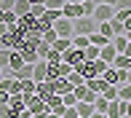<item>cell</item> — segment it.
<instances>
[{
	"mask_svg": "<svg viewBox=\"0 0 131 118\" xmlns=\"http://www.w3.org/2000/svg\"><path fill=\"white\" fill-rule=\"evenodd\" d=\"M104 118H107V115H104Z\"/></svg>",
	"mask_w": 131,
	"mask_h": 118,
	"instance_id": "cell-53",
	"label": "cell"
},
{
	"mask_svg": "<svg viewBox=\"0 0 131 118\" xmlns=\"http://www.w3.org/2000/svg\"><path fill=\"white\" fill-rule=\"evenodd\" d=\"M46 62H48V64H59V62H62V54H59V51H48V56H46Z\"/></svg>",
	"mask_w": 131,
	"mask_h": 118,
	"instance_id": "cell-32",
	"label": "cell"
},
{
	"mask_svg": "<svg viewBox=\"0 0 131 118\" xmlns=\"http://www.w3.org/2000/svg\"><path fill=\"white\" fill-rule=\"evenodd\" d=\"M5 32H8V24H3V22H0V38H3Z\"/></svg>",
	"mask_w": 131,
	"mask_h": 118,
	"instance_id": "cell-43",
	"label": "cell"
},
{
	"mask_svg": "<svg viewBox=\"0 0 131 118\" xmlns=\"http://www.w3.org/2000/svg\"><path fill=\"white\" fill-rule=\"evenodd\" d=\"M53 32H56L59 38H72V35H75L72 19H64V16H62V19H56V22H53Z\"/></svg>",
	"mask_w": 131,
	"mask_h": 118,
	"instance_id": "cell-2",
	"label": "cell"
},
{
	"mask_svg": "<svg viewBox=\"0 0 131 118\" xmlns=\"http://www.w3.org/2000/svg\"><path fill=\"white\" fill-rule=\"evenodd\" d=\"M112 46H115V51H118V54H123V51H126V46H128L126 32H123V35H115V38H112Z\"/></svg>",
	"mask_w": 131,
	"mask_h": 118,
	"instance_id": "cell-20",
	"label": "cell"
},
{
	"mask_svg": "<svg viewBox=\"0 0 131 118\" xmlns=\"http://www.w3.org/2000/svg\"><path fill=\"white\" fill-rule=\"evenodd\" d=\"M115 46H112V40L107 46H102V48H99V59H102V62H107V64H112V59H115Z\"/></svg>",
	"mask_w": 131,
	"mask_h": 118,
	"instance_id": "cell-9",
	"label": "cell"
},
{
	"mask_svg": "<svg viewBox=\"0 0 131 118\" xmlns=\"http://www.w3.org/2000/svg\"><path fill=\"white\" fill-rule=\"evenodd\" d=\"M46 8H48V11H62L64 8V0H46Z\"/></svg>",
	"mask_w": 131,
	"mask_h": 118,
	"instance_id": "cell-28",
	"label": "cell"
},
{
	"mask_svg": "<svg viewBox=\"0 0 131 118\" xmlns=\"http://www.w3.org/2000/svg\"><path fill=\"white\" fill-rule=\"evenodd\" d=\"M83 54H86V59H99V46H88Z\"/></svg>",
	"mask_w": 131,
	"mask_h": 118,
	"instance_id": "cell-35",
	"label": "cell"
},
{
	"mask_svg": "<svg viewBox=\"0 0 131 118\" xmlns=\"http://www.w3.org/2000/svg\"><path fill=\"white\" fill-rule=\"evenodd\" d=\"M99 78H102L107 86H121V78H118V70H115V67H107Z\"/></svg>",
	"mask_w": 131,
	"mask_h": 118,
	"instance_id": "cell-8",
	"label": "cell"
},
{
	"mask_svg": "<svg viewBox=\"0 0 131 118\" xmlns=\"http://www.w3.org/2000/svg\"><path fill=\"white\" fill-rule=\"evenodd\" d=\"M0 118H14V110L8 105H0Z\"/></svg>",
	"mask_w": 131,
	"mask_h": 118,
	"instance_id": "cell-38",
	"label": "cell"
},
{
	"mask_svg": "<svg viewBox=\"0 0 131 118\" xmlns=\"http://www.w3.org/2000/svg\"><path fill=\"white\" fill-rule=\"evenodd\" d=\"M62 118H78V110H75V107H64Z\"/></svg>",
	"mask_w": 131,
	"mask_h": 118,
	"instance_id": "cell-39",
	"label": "cell"
},
{
	"mask_svg": "<svg viewBox=\"0 0 131 118\" xmlns=\"http://www.w3.org/2000/svg\"><path fill=\"white\" fill-rule=\"evenodd\" d=\"M86 88H88V91H94V94H102L104 81H102V78H88V81H86Z\"/></svg>",
	"mask_w": 131,
	"mask_h": 118,
	"instance_id": "cell-17",
	"label": "cell"
},
{
	"mask_svg": "<svg viewBox=\"0 0 131 118\" xmlns=\"http://www.w3.org/2000/svg\"><path fill=\"white\" fill-rule=\"evenodd\" d=\"M21 64H24L21 54H19V51H11V62H8V70H11V73H16V70H19Z\"/></svg>",
	"mask_w": 131,
	"mask_h": 118,
	"instance_id": "cell-18",
	"label": "cell"
},
{
	"mask_svg": "<svg viewBox=\"0 0 131 118\" xmlns=\"http://www.w3.org/2000/svg\"><path fill=\"white\" fill-rule=\"evenodd\" d=\"M29 8H32L29 0H16V3H14V14H16V16H27Z\"/></svg>",
	"mask_w": 131,
	"mask_h": 118,
	"instance_id": "cell-16",
	"label": "cell"
},
{
	"mask_svg": "<svg viewBox=\"0 0 131 118\" xmlns=\"http://www.w3.org/2000/svg\"><path fill=\"white\" fill-rule=\"evenodd\" d=\"M62 16H64V19H80V16H83V3L78 5V3H64V8H62Z\"/></svg>",
	"mask_w": 131,
	"mask_h": 118,
	"instance_id": "cell-6",
	"label": "cell"
},
{
	"mask_svg": "<svg viewBox=\"0 0 131 118\" xmlns=\"http://www.w3.org/2000/svg\"><path fill=\"white\" fill-rule=\"evenodd\" d=\"M56 38H59V35L53 32V27H48V30H46V32H43V40H46V43H48V46H53V40H56Z\"/></svg>",
	"mask_w": 131,
	"mask_h": 118,
	"instance_id": "cell-31",
	"label": "cell"
},
{
	"mask_svg": "<svg viewBox=\"0 0 131 118\" xmlns=\"http://www.w3.org/2000/svg\"><path fill=\"white\" fill-rule=\"evenodd\" d=\"M43 14H46V5H32L29 8V16H35V19H40Z\"/></svg>",
	"mask_w": 131,
	"mask_h": 118,
	"instance_id": "cell-36",
	"label": "cell"
},
{
	"mask_svg": "<svg viewBox=\"0 0 131 118\" xmlns=\"http://www.w3.org/2000/svg\"><path fill=\"white\" fill-rule=\"evenodd\" d=\"M0 78H3V67H0Z\"/></svg>",
	"mask_w": 131,
	"mask_h": 118,
	"instance_id": "cell-50",
	"label": "cell"
},
{
	"mask_svg": "<svg viewBox=\"0 0 131 118\" xmlns=\"http://www.w3.org/2000/svg\"><path fill=\"white\" fill-rule=\"evenodd\" d=\"M107 118H123V110H121V99H112L107 105Z\"/></svg>",
	"mask_w": 131,
	"mask_h": 118,
	"instance_id": "cell-14",
	"label": "cell"
},
{
	"mask_svg": "<svg viewBox=\"0 0 131 118\" xmlns=\"http://www.w3.org/2000/svg\"><path fill=\"white\" fill-rule=\"evenodd\" d=\"M43 118H62V115H56V113H48V115H43Z\"/></svg>",
	"mask_w": 131,
	"mask_h": 118,
	"instance_id": "cell-47",
	"label": "cell"
},
{
	"mask_svg": "<svg viewBox=\"0 0 131 118\" xmlns=\"http://www.w3.org/2000/svg\"><path fill=\"white\" fill-rule=\"evenodd\" d=\"M123 27H126V32H131V16H128L126 22H123Z\"/></svg>",
	"mask_w": 131,
	"mask_h": 118,
	"instance_id": "cell-44",
	"label": "cell"
},
{
	"mask_svg": "<svg viewBox=\"0 0 131 118\" xmlns=\"http://www.w3.org/2000/svg\"><path fill=\"white\" fill-rule=\"evenodd\" d=\"M88 46H91L88 35H72V48H80V51H86Z\"/></svg>",
	"mask_w": 131,
	"mask_h": 118,
	"instance_id": "cell-15",
	"label": "cell"
},
{
	"mask_svg": "<svg viewBox=\"0 0 131 118\" xmlns=\"http://www.w3.org/2000/svg\"><path fill=\"white\" fill-rule=\"evenodd\" d=\"M16 22H19V16H16L14 11H3V24H8V27H14Z\"/></svg>",
	"mask_w": 131,
	"mask_h": 118,
	"instance_id": "cell-24",
	"label": "cell"
},
{
	"mask_svg": "<svg viewBox=\"0 0 131 118\" xmlns=\"http://www.w3.org/2000/svg\"><path fill=\"white\" fill-rule=\"evenodd\" d=\"M64 3H78L80 5V3H86V0H64Z\"/></svg>",
	"mask_w": 131,
	"mask_h": 118,
	"instance_id": "cell-48",
	"label": "cell"
},
{
	"mask_svg": "<svg viewBox=\"0 0 131 118\" xmlns=\"http://www.w3.org/2000/svg\"><path fill=\"white\" fill-rule=\"evenodd\" d=\"M62 62H67L70 67L75 70L80 62H86V54H83L80 48H70V51H64V54H62Z\"/></svg>",
	"mask_w": 131,
	"mask_h": 118,
	"instance_id": "cell-4",
	"label": "cell"
},
{
	"mask_svg": "<svg viewBox=\"0 0 131 118\" xmlns=\"http://www.w3.org/2000/svg\"><path fill=\"white\" fill-rule=\"evenodd\" d=\"M115 11H131V0H115Z\"/></svg>",
	"mask_w": 131,
	"mask_h": 118,
	"instance_id": "cell-37",
	"label": "cell"
},
{
	"mask_svg": "<svg viewBox=\"0 0 131 118\" xmlns=\"http://www.w3.org/2000/svg\"><path fill=\"white\" fill-rule=\"evenodd\" d=\"M123 54H126V56H131V43L126 46V51H123Z\"/></svg>",
	"mask_w": 131,
	"mask_h": 118,
	"instance_id": "cell-46",
	"label": "cell"
},
{
	"mask_svg": "<svg viewBox=\"0 0 131 118\" xmlns=\"http://www.w3.org/2000/svg\"><path fill=\"white\" fill-rule=\"evenodd\" d=\"M62 102H64V107H75V105H78V99H75V94L70 91V94H64V97H62Z\"/></svg>",
	"mask_w": 131,
	"mask_h": 118,
	"instance_id": "cell-33",
	"label": "cell"
},
{
	"mask_svg": "<svg viewBox=\"0 0 131 118\" xmlns=\"http://www.w3.org/2000/svg\"><path fill=\"white\" fill-rule=\"evenodd\" d=\"M51 48H53V51H59V54H64V51L72 48V38H56Z\"/></svg>",
	"mask_w": 131,
	"mask_h": 118,
	"instance_id": "cell-13",
	"label": "cell"
},
{
	"mask_svg": "<svg viewBox=\"0 0 131 118\" xmlns=\"http://www.w3.org/2000/svg\"><path fill=\"white\" fill-rule=\"evenodd\" d=\"M46 75H48V62H46V59H38V62L32 64V81L40 83V81H46Z\"/></svg>",
	"mask_w": 131,
	"mask_h": 118,
	"instance_id": "cell-5",
	"label": "cell"
},
{
	"mask_svg": "<svg viewBox=\"0 0 131 118\" xmlns=\"http://www.w3.org/2000/svg\"><path fill=\"white\" fill-rule=\"evenodd\" d=\"M126 40H128V43H131V32H126Z\"/></svg>",
	"mask_w": 131,
	"mask_h": 118,
	"instance_id": "cell-49",
	"label": "cell"
},
{
	"mask_svg": "<svg viewBox=\"0 0 131 118\" xmlns=\"http://www.w3.org/2000/svg\"><path fill=\"white\" fill-rule=\"evenodd\" d=\"M96 22H94V16H80V19H75L72 22V30H75V35H94L96 32Z\"/></svg>",
	"mask_w": 131,
	"mask_h": 118,
	"instance_id": "cell-1",
	"label": "cell"
},
{
	"mask_svg": "<svg viewBox=\"0 0 131 118\" xmlns=\"http://www.w3.org/2000/svg\"><path fill=\"white\" fill-rule=\"evenodd\" d=\"M19 83H21V94H24V97L35 94V88H38V83H35L32 78H24V81H19Z\"/></svg>",
	"mask_w": 131,
	"mask_h": 118,
	"instance_id": "cell-19",
	"label": "cell"
},
{
	"mask_svg": "<svg viewBox=\"0 0 131 118\" xmlns=\"http://www.w3.org/2000/svg\"><path fill=\"white\" fill-rule=\"evenodd\" d=\"M78 118H80V115H78Z\"/></svg>",
	"mask_w": 131,
	"mask_h": 118,
	"instance_id": "cell-52",
	"label": "cell"
},
{
	"mask_svg": "<svg viewBox=\"0 0 131 118\" xmlns=\"http://www.w3.org/2000/svg\"><path fill=\"white\" fill-rule=\"evenodd\" d=\"M110 67H115V70H128V67H131V56H126V54H115V59H112Z\"/></svg>",
	"mask_w": 131,
	"mask_h": 118,
	"instance_id": "cell-12",
	"label": "cell"
},
{
	"mask_svg": "<svg viewBox=\"0 0 131 118\" xmlns=\"http://www.w3.org/2000/svg\"><path fill=\"white\" fill-rule=\"evenodd\" d=\"M72 83H70L67 78H62V81H53V94H59V97H64V94H70L72 91Z\"/></svg>",
	"mask_w": 131,
	"mask_h": 118,
	"instance_id": "cell-10",
	"label": "cell"
},
{
	"mask_svg": "<svg viewBox=\"0 0 131 118\" xmlns=\"http://www.w3.org/2000/svg\"><path fill=\"white\" fill-rule=\"evenodd\" d=\"M11 102V94L8 91H0V105H8Z\"/></svg>",
	"mask_w": 131,
	"mask_h": 118,
	"instance_id": "cell-40",
	"label": "cell"
},
{
	"mask_svg": "<svg viewBox=\"0 0 131 118\" xmlns=\"http://www.w3.org/2000/svg\"><path fill=\"white\" fill-rule=\"evenodd\" d=\"M88 40H91V46H99V48L110 43V38H104L102 32H94V35H88Z\"/></svg>",
	"mask_w": 131,
	"mask_h": 118,
	"instance_id": "cell-22",
	"label": "cell"
},
{
	"mask_svg": "<svg viewBox=\"0 0 131 118\" xmlns=\"http://www.w3.org/2000/svg\"><path fill=\"white\" fill-rule=\"evenodd\" d=\"M75 110H78L80 118H91L94 113H96V107H94L91 102H78V105H75Z\"/></svg>",
	"mask_w": 131,
	"mask_h": 118,
	"instance_id": "cell-11",
	"label": "cell"
},
{
	"mask_svg": "<svg viewBox=\"0 0 131 118\" xmlns=\"http://www.w3.org/2000/svg\"><path fill=\"white\" fill-rule=\"evenodd\" d=\"M94 22H96V24H102V22H110L112 16H115V8H112V5H99L96 3V8H94Z\"/></svg>",
	"mask_w": 131,
	"mask_h": 118,
	"instance_id": "cell-3",
	"label": "cell"
},
{
	"mask_svg": "<svg viewBox=\"0 0 131 118\" xmlns=\"http://www.w3.org/2000/svg\"><path fill=\"white\" fill-rule=\"evenodd\" d=\"M35 51H38V56H40V59H46V56H48V51H51V46L46 43V40H40V43H38V48H35Z\"/></svg>",
	"mask_w": 131,
	"mask_h": 118,
	"instance_id": "cell-29",
	"label": "cell"
},
{
	"mask_svg": "<svg viewBox=\"0 0 131 118\" xmlns=\"http://www.w3.org/2000/svg\"><path fill=\"white\" fill-rule=\"evenodd\" d=\"M123 83H131V67L126 70V75H123Z\"/></svg>",
	"mask_w": 131,
	"mask_h": 118,
	"instance_id": "cell-42",
	"label": "cell"
},
{
	"mask_svg": "<svg viewBox=\"0 0 131 118\" xmlns=\"http://www.w3.org/2000/svg\"><path fill=\"white\" fill-rule=\"evenodd\" d=\"M118 99H121V102H128L131 99V83H121L118 86Z\"/></svg>",
	"mask_w": 131,
	"mask_h": 118,
	"instance_id": "cell-21",
	"label": "cell"
},
{
	"mask_svg": "<svg viewBox=\"0 0 131 118\" xmlns=\"http://www.w3.org/2000/svg\"><path fill=\"white\" fill-rule=\"evenodd\" d=\"M110 27H112V32H115V35H123V32H126L123 22H118V19H110Z\"/></svg>",
	"mask_w": 131,
	"mask_h": 118,
	"instance_id": "cell-30",
	"label": "cell"
},
{
	"mask_svg": "<svg viewBox=\"0 0 131 118\" xmlns=\"http://www.w3.org/2000/svg\"><path fill=\"white\" fill-rule=\"evenodd\" d=\"M67 81H70V83H72V86H80V83H86V78H83V75L78 73V70H72V73L67 75Z\"/></svg>",
	"mask_w": 131,
	"mask_h": 118,
	"instance_id": "cell-25",
	"label": "cell"
},
{
	"mask_svg": "<svg viewBox=\"0 0 131 118\" xmlns=\"http://www.w3.org/2000/svg\"><path fill=\"white\" fill-rule=\"evenodd\" d=\"M107 105H110V102H107L102 94H99V97H96V102H94V107H96V113H104V115H107Z\"/></svg>",
	"mask_w": 131,
	"mask_h": 118,
	"instance_id": "cell-26",
	"label": "cell"
},
{
	"mask_svg": "<svg viewBox=\"0 0 131 118\" xmlns=\"http://www.w3.org/2000/svg\"><path fill=\"white\" fill-rule=\"evenodd\" d=\"M35 94H38V97L46 102V99H48L51 94H53V81H40V83H38V88H35Z\"/></svg>",
	"mask_w": 131,
	"mask_h": 118,
	"instance_id": "cell-7",
	"label": "cell"
},
{
	"mask_svg": "<svg viewBox=\"0 0 131 118\" xmlns=\"http://www.w3.org/2000/svg\"><path fill=\"white\" fill-rule=\"evenodd\" d=\"M94 8H96V0H86V3H83V16H91Z\"/></svg>",
	"mask_w": 131,
	"mask_h": 118,
	"instance_id": "cell-34",
	"label": "cell"
},
{
	"mask_svg": "<svg viewBox=\"0 0 131 118\" xmlns=\"http://www.w3.org/2000/svg\"><path fill=\"white\" fill-rule=\"evenodd\" d=\"M29 118H38V115H29Z\"/></svg>",
	"mask_w": 131,
	"mask_h": 118,
	"instance_id": "cell-51",
	"label": "cell"
},
{
	"mask_svg": "<svg viewBox=\"0 0 131 118\" xmlns=\"http://www.w3.org/2000/svg\"><path fill=\"white\" fill-rule=\"evenodd\" d=\"M99 5H112V8H115V0H96Z\"/></svg>",
	"mask_w": 131,
	"mask_h": 118,
	"instance_id": "cell-41",
	"label": "cell"
},
{
	"mask_svg": "<svg viewBox=\"0 0 131 118\" xmlns=\"http://www.w3.org/2000/svg\"><path fill=\"white\" fill-rule=\"evenodd\" d=\"M46 0H29V5H43Z\"/></svg>",
	"mask_w": 131,
	"mask_h": 118,
	"instance_id": "cell-45",
	"label": "cell"
},
{
	"mask_svg": "<svg viewBox=\"0 0 131 118\" xmlns=\"http://www.w3.org/2000/svg\"><path fill=\"white\" fill-rule=\"evenodd\" d=\"M8 62H11V51L8 48H0V67L8 70Z\"/></svg>",
	"mask_w": 131,
	"mask_h": 118,
	"instance_id": "cell-27",
	"label": "cell"
},
{
	"mask_svg": "<svg viewBox=\"0 0 131 118\" xmlns=\"http://www.w3.org/2000/svg\"><path fill=\"white\" fill-rule=\"evenodd\" d=\"M102 97L107 99V102L118 99V86H107V83H104V88H102Z\"/></svg>",
	"mask_w": 131,
	"mask_h": 118,
	"instance_id": "cell-23",
	"label": "cell"
}]
</instances>
